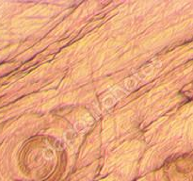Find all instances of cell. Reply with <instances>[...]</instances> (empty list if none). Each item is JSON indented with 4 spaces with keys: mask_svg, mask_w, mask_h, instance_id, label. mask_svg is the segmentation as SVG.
Instances as JSON below:
<instances>
[{
    "mask_svg": "<svg viewBox=\"0 0 193 181\" xmlns=\"http://www.w3.org/2000/svg\"><path fill=\"white\" fill-rule=\"evenodd\" d=\"M113 97L112 96H107V98H105L104 100V105L105 106H107V107H110V106H112V105L114 104V100L112 99Z\"/></svg>",
    "mask_w": 193,
    "mask_h": 181,
    "instance_id": "1",
    "label": "cell"
},
{
    "mask_svg": "<svg viewBox=\"0 0 193 181\" xmlns=\"http://www.w3.org/2000/svg\"><path fill=\"white\" fill-rule=\"evenodd\" d=\"M125 86H126L128 89H133V88L136 86V82H135V80L134 79H132V78H129V79L126 80Z\"/></svg>",
    "mask_w": 193,
    "mask_h": 181,
    "instance_id": "2",
    "label": "cell"
}]
</instances>
